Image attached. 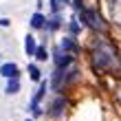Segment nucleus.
<instances>
[{
    "label": "nucleus",
    "instance_id": "nucleus-1",
    "mask_svg": "<svg viewBox=\"0 0 121 121\" xmlns=\"http://www.w3.org/2000/svg\"><path fill=\"white\" fill-rule=\"evenodd\" d=\"M92 66H95V70H112L119 66L117 51L110 42H106V40L95 42V46H92Z\"/></svg>",
    "mask_w": 121,
    "mask_h": 121
},
{
    "label": "nucleus",
    "instance_id": "nucleus-2",
    "mask_svg": "<svg viewBox=\"0 0 121 121\" xmlns=\"http://www.w3.org/2000/svg\"><path fill=\"white\" fill-rule=\"evenodd\" d=\"M82 22L86 26H90V29H95V31H106L104 20L99 18V13L95 9H82Z\"/></svg>",
    "mask_w": 121,
    "mask_h": 121
},
{
    "label": "nucleus",
    "instance_id": "nucleus-3",
    "mask_svg": "<svg viewBox=\"0 0 121 121\" xmlns=\"http://www.w3.org/2000/svg\"><path fill=\"white\" fill-rule=\"evenodd\" d=\"M53 62H55V68H60V70H66L70 66V62H73V55L66 53V51H62V48L57 46L53 51Z\"/></svg>",
    "mask_w": 121,
    "mask_h": 121
},
{
    "label": "nucleus",
    "instance_id": "nucleus-4",
    "mask_svg": "<svg viewBox=\"0 0 121 121\" xmlns=\"http://www.w3.org/2000/svg\"><path fill=\"white\" fill-rule=\"evenodd\" d=\"M46 90H48V82H46V79H42V82H40V88H38V92L33 95L31 106H29V110L33 112V115H40V101H42V97L46 95Z\"/></svg>",
    "mask_w": 121,
    "mask_h": 121
},
{
    "label": "nucleus",
    "instance_id": "nucleus-5",
    "mask_svg": "<svg viewBox=\"0 0 121 121\" xmlns=\"http://www.w3.org/2000/svg\"><path fill=\"white\" fill-rule=\"evenodd\" d=\"M0 75L4 77V79H18L20 77V70H18V64H13V62H7L0 66Z\"/></svg>",
    "mask_w": 121,
    "mask_h": 121
},
{
    "label": "nucleus",
    "instance_id": "nucleus-6",
    "mask_svg": "<svg viewBox=\"0 0 121 121\" xmlns=\"http://www.w3.org/2000/svg\"><path fill=\"white\" fill-rule=\"evenodd\" d=\"M64 108H66V99H64V97H55V101L51 104L48 115H51V117H62L64 115Z\"/></svg>",
    "mask_w": 121,
    "mask_h": 121
},
{
    "label": "nucleus",
    "instance_id": "nucleus-7",
    "mask_svg": "<svg viewBox=\"0 0 121 121\" xmlns=\"http://www.w3.org/2000/svg\"><path fill=\"white\" fill-rule=\"evenodd\" d=\"M60 48H62V51H66V53H77V51H79V44H77L73 38H62Z\"/></svg>",
    "mask_w": 121,
    "mask_h": 121
},
{
    "label": "nucleus",
    "instance_id": "nucleus-8",
    "mask_svg": "<svg viewBox=\"0 0 121 121\" xmlns=\"http://www.w3.org/2000/svg\"><path fill=\"white\" fill-rule=\"evenodd\" d=\"M31 26H33V29H46V18L42 16L40 11H35L31 16Z\"/></svg>",
    "mask_w": 121,
    "mask_h": 121
},
{
    "label": "nucleus",
    "instance_id": "nucleus-9",
    "mask_svg": "<svg viewBox=\"0 0 121 121\" xmlns=\"http://www.w3.org/2000/svg\"><path fill=\"white\" fill-rule=\"evenodd\" d=\"M35 51H38L35 35H26V38H24V53H26V55H35Z\"/></svg>",
    "mask_w": 121,
    "mask_h": 121
},
{
    "label": "nucleus",
    "instance_id": "nucleus-10",
    "mask_svg": "<svg viewBox=\"0 0 121 121\" xmlns=\"http://www.w3.org/2000/svg\"><path fill=\"white\" fill-rule=\"evenodd\" d=\"M18 90H20V79H7V88H4L7 95H16Z\"/></svg>",
    "mask_w": 121,
    "mask_h": 121
},
{
    "label": "nucleus",
    "instance_id": "nucleus-11",
    "mask_svg": "<svg viewBox=\"0 0 121 121\" xmlns=\"http://www.w3.org/2000/svg\"><path fill=\"white\" fill-rule=\"evenodd\" d=\"M29 77L33 82H42V73H40V68L35 64H29Z\"/></svg>",
    "mask_w": 121,
    "mask_h": 121
},
{
    "label": "nucleus",
    "instance_id": "nucleus-12",
    "mask_svg": "<svg viewBox=\"0 0 121 121\" xmlns=\"http://www.w3.org/2000/svg\"><path fill=\"white\" fill-rule=\"evenodd\" d=\"M35 60H38V62H46L48 60V53H46L44 46H38V51H35Z\"/></svg>",
    "mask_w": 121,
    "mask_h": 121
},
{
    "label": "nucleus",
    "instance_id": "nucleus-13",
    "mask_svg": "<svg viewBox=\"0 0 121 121\" xmlns=\"http://www.w3.org/2000/svg\"><path fill=\"white\" fill-rule=\"evenodd\" d=\"M60 24H62V20L57 18V13H55V16L51 18V22H46V29H48V31H55V29H57Z\"/></svg>",
    "mask_w": 121,
    "mask_h": 121
},
{
    "label": "nucleus",
    "instance_id": "nucleus-14",
    "mask_svg": "<svg viewBox=\"0 0 121 121\" xmlns=\"http://www.w3.org/2000/svg\"><path fill=\"white\" fill-rule=\"evenodd\" d=\"M68 29H70V33H79L82 31V26H79V22H77V20H70V24H68Z\"/></svg>",
    "mask_w": 121,
    "mask_h": 121
},
{
    "label": "nucleus",
    "instance_id": "nucleus-15",
    "mask_svg": "<svg viewBox=\"0 0 121 121\" xmlns=\"http://www.w3.org/2000/svg\"><path fill=\"white\" fill-rule=\"evenodd\" d=\"M0 26H9V20H7V18H0Z\"/></svg>",
    "mask_w": 121,
    "mask_h": 121
},
{
    "label": "nucleus",
    "instance_id": "nucleus-16",
    "mask_svg": "<svg viewBox=\"0 0 121 121\" xmlns=\"http://www.w3.org/2000/svg\"><path fill=\"white\" fill-rule=\"evenodd\" d=\"M24 121H33V119H24Z\"/></svg>",
    "mask_w": 121,
    "mask_h": 121
}]
</instances>
